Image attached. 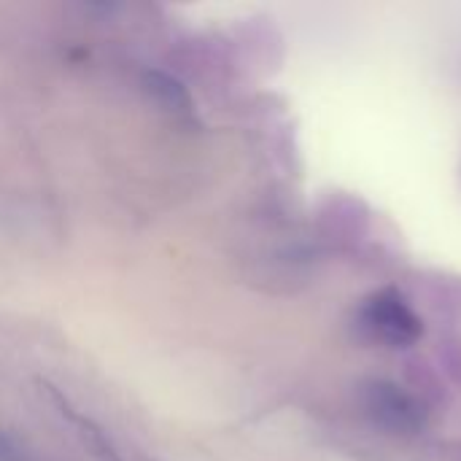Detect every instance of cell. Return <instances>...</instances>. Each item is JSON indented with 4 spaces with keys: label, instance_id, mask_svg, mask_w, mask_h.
<instances>
[{
    "label": "cell",
    "instance_id": "obj_1",
    "mask_svg": "<svg viewBox=\"0 0 461 461\" xmlns=\"http://www.w3.org/2000/svg\"><path fill=\"white\" fill-rule=\"evenodd\" d=\"M365 327L389 348H408L424 335V324L397 289L373 294L362 308Z\"/></svg>",
    "mask_w": 461,
    "mask_h": 461
},
{
    "label": "cell",
    "instance_id": "obj_2",
    "mask_svg": "<svg viewBox=\"0 0 461 461\" xmlns=\"http://www.w3.org/2000/svg\"><path fill=\"white\" fill-rule=\"evenodd\" d=\"M367 413L392 432L413 435L424 424L421 405L394 384H373L367 392Z\"/></svg>",
    "mask_w": 461,
    "mask_h": 461
},
{
    "label": "cell",
    "instance_id": "obj_3",
    "mask_svg": "<svg viewBox=\"0 0 461 461\" xmlns=\"http://www.w3.org/2000/svg\"><path fill=\"white\" fill-rule=\"evenodd\" d=\"M38 392H41V397H46L54 408H57V413L76 429V438H78V443L84 446V451L92 456L95 461H124L122 459V454L116 451V446L108 440V435L89 419V416H81L73 405H70V400L57 389V386H51L49 381H38Z\"/></svg>",
    "mask_w": 461,
    "mask_h": 461
},
{
    "label": "cell",
    "instance_id": "obj_4",
    "mask_svg": "<svg viewBox=\"0 0 461 461\" xmlns=\"http://www.w3.org/2000/svg\"><path fill=\"white\" fill-rule=\"evenodd\" d=\"M143 89L170 113H189L192 111V97L186 92V86L173 78L170 73H162V70H146L143 73Z\"/></svg>",
    "mask_w": 461,
    "mask_h": 461
},
{
    "label": "cell",
    "instance_id": "obj_5",
    "mask_svg": "<svg viewBox=\"0 0 461 461\" xmlns=\"http://www.w3.org/2000/svg\"><path fill=\"white\" fill-rule=\"evenodd\" d=\"M0 461H24V451L5 432H0Z\"/></svg>",
    "mask_w": 461,
    "mask_h": 461
}]
</instances>
